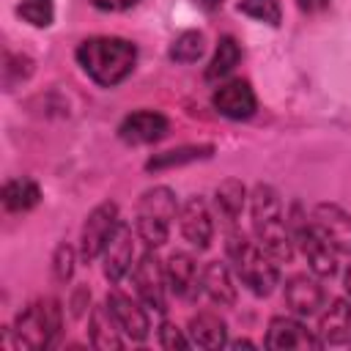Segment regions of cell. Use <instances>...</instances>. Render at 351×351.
<instances>
[{"label": "cell", "instance_id": "13", "mask_svg": "<svg viewBox=\"0 0 351 351\" xmlns=\"http://www.w3.org/2000/svg\"><path fill=\"white\" fill-rule=\"evenodd\" d=\"M167 132H170L167 115L159 110H148V107L123 115V121L118 123V137L126 145H151L167 137Z\"/></svg>", "mask_w": 351, "mask_h": 351}, {"label": "cell", "instance_id": "30", "mask_svg": "<svg viewBox=\"0 0 351 351\" xmlns=\"http://www.w3.org/2000/svg\"><path fill=\"white\" fill-rule=\"evenodd\" d=\"M33 74V60L27 55H14L5 52V66H3V80H5V90H11L16 82H25Z\"/></svg>", "mask_w": 351, "mask_h": 351}, {"label": "cell", "instance_id": "8", "mask_svg": "<svg viewBox=\"0 0 351 351\" xmlns=\"http://www.w3.org/2000/svg\"><path fill=\"white\" fill-rule=\"evenodd\" d=\"M118 225H121V211H118L115 200H104V203L93 206L80 230V258L85 263L99 261Z\"/></svg>", "mask_w": 351, "mask_h": 351}, {"label": "cell", "instance_id": "20", "mask_svg": "<svg viewBox=\"0 0 351 351\" xmlns=\"http://www.w3.org/2000/svg\"><path fill=\"white\" fill-rule=\"evenodd\" d=\"M186 337L197 348H222L228 346V324L214 310H200L186 324Z\"/></svg>", "mask_w": 351, "mask_h": 351}, {"label": "cell", "instance_id": "31", "mask_svg": "<svg viewBox=\"0 0 351 351\" xmlns=\"http://www.w3.org/2000/svg\"><path fill=\"white\" fill-rule=\"evenodd\" d=\"M184 332H186V329H178L173 321L162 318V324H159V329H156V343H159L162 348H189L192 343H189V337H186Z\"/></svg>", "mask_w": 351, "mask_h": 351}, {"label": "cell", "instance_id": "7", "mask_svg": "<svg viewBox=\"0 0 351 351\" xmlns=\"http://www.w3.org/2000/svg\"><path fill=\"white\" fill-rule=\"evenodd\" d=\"M132 288L134 296L154 313L165 315L167 310V274L162 261L156 258V250L145 247V252L137 258V263L132 266Z\"/></svg>", "mask_w": 351, "mask_h": 351}, {"label": "cell", "instance_id": "29", "mask_svg": "<svg viewBox=\"0 0 351 351\" xmlns=\"http://www.w3.org/2000/svg\"><path fill=\"white\" fill-rule=\"evenodd\" d=\"M74 266H77V250L71 244H58L52 252V277L55 282H69L74 277Z\"/></svg>", "mask_w": 351, "mask_h": 351}, {"label": "cell", "instance_id": "9", "mask_svg": "<svg viewBox=\"0 0 351 351\" xmlns=\"http://www.w3.org/2000/svg\"><path fill=\"white\" fill-rule=\"evenodd\" d=\"M211 107L228 121H250L258 110V96L247 80L230 77V80L217 82L211 93Z\"/></svg>", "mask_w": 351, "mask_h": 351}, {"label": "cell", "instance_id": "35", "mask_svg": "<svg viewBox=\"0 0 351 351\" xmlns=\"http://www.w3.org/2000/svg\"><path fill=\"white\" fill-rule=\"evenodd\" d=\"M197 3H200V8H206V11H217L225 0H197Z\"/></svg>", "mask_w": 351, "mask_h": 351}, {"label": "cell", "instance_id": "4", "mask_svg": "<svg viewBox=\"0 0 351 351\" xmlns=\"http://www.w3.org/2000/svg\"><path fill=\"white\" fill-rule=\"evenodd\" d=\"M178 200L176 192L165 184H156L151 189H145L137 200V211H134V233L140 236V241L151 250H159L167 244L170 239V228L173 219L178 217Z\"/></svg>", "mask_w": 351, "mask_h": 351}, {"label": "cell", "instance_id": "6", "mask_svg": "<svg viewBox=\"0 0 351 351\" xmlns=\"http://www.w3.org/2000/svg\"><path fill=\"white\" fill-rule=\"evenodd\" d=\"M288 228H291V236H293L296 250H299L302 258L307 261V269H310L315 277H321V280L335 277V274H337V252H335V247L318 233V228H315L313 219L302 211L299 203L291 206Z\"/></svg>", "mask_w": 351, "mask_h": 351}, {"label": "cell", "instance_id": "14", "mask_svg": "<svg viewBox=\"0 0 351 351\" xmlns=\"http://www.w3.org/2000/svg\"><path fill=\"white\" fill-rule=\"evenodd\" d=\"M132 261H134V233H132V225L121 219V225L115 228V233L110 236L101 252V271L107 282L118 285L126 274H132V266H134Z\"/></svg>", "mask_w": 351, "mask_h": 351}, {"label": "cell", "instance_id": "17", "mask_svg": "<svg viewBox=\"0 0 351 351\" xmlns=\"http://www.w3.org/2000/svg\"><path fill=\"white\" fill-rule=\"evenodd\" d=\"M200 293H206V299L219 307H233L239 299L233 269L222 261H208L200 269Z\"/></svg>", "mask_w": 351, "mask_h": 351}, {"label": "cell", "instance_id": "22", "mask_svg": "<svg viewBox=\"0 0 351 351\" xmlns=\"http://www.w3.org/2000/svg\"><path fill=\"white\" fill-rule=\"evenodd\" d=\"M88 337H90V346L93 348H101V351H118V348H123V332H121L118 321L112 318L107 302L90 307V315H88Z\"/></svg>", "mask_w": 351, "mask_h": 351}, {"label": "cell", "instance_id": "23", "mask_svg": "<svg viewBox=\"0 0 351 351\" xmlns=\"http://www.w3.org/2000/svg\"><path fill=\"white\" fill-rule=\"evenodd\" d=\"M214 156V145L211 143H192V145H178L162 154H154L145 159V170L148 173H162V170H173V167H184L192 162H203Z\"/></svg>", "mask_w": 351, "mask_h": 351}, {"label": "cell", "instance_id": "34", "mask_svg": "<svg viewBox=\"0 0 351 351\" xmlns=\"http://www.w3.org/2000/svg\"><path fill=\"white\" fill-rule=\"evenodd\" d=\"M329 3H332V0H296V5H299L302 11H307V14H318V11H324Z\"/></svg>", "mask_w": 351, "mask_h": 351}, {"label": "cell", "instance_id": "36", "mask_svg": "<svg viewBox=\"0 0 351 351\" xmlns=\"http://www.w3.org/2000/svg\"><path fill=\"white\" fill-rule=\"evenodd\" d=\"M343 288H346V293L351 296V263H348L346 271H343Z\"/></svg>", "mask_w": 351, "mask_h": 351}, {"label": "cell", "instance_id": "2", "mask_svg": "<svg viewBox=\"0 0 351 351\" xmlns=\"http://www.w3.org/2000/svg\"><path fill=\"white\" fill-rule=\"evenodd\" d=\"M250 219H252V236L255 241L280 263H291L293 261V236L288 228V217L282 211V200L280 192L266 184L258 181L250 189Z\"/></svg>", "mask_w": 351, "mask_h": 351}, {"label": "cell", "instance_id": "25", "mask_svg": "<svg viewBox=\"0 0 351 351\" xmlns=\"http://www.w3.org/2000/svg\"><path fill=\"white\" fill-rule=\"evenodd\" d=\"M41 203V186L33 178H8L3 184V206L8 214H25Z\"/></svg>", "mask_w": 351, "mask_h": 351}, {"label": "cell", "instance_id": "21", "mask_svg": "<svg viewBox=\"0 0 351 351\" xmlns=\"http://www.w3.org/2000/svg\"><path fill=\"white\" fill-rule=\"evenodd\" d=\"M250 195H247V186L241 184V178H225L217 184L214 189V208H217V217L225 222V228H239V217L247 206Z\"/></svg>", "mask_w": 351, "mask_h": 351}, {"label": "cell", "instance_id": "10", "mask_svg": "<svg viewBox=\"0 0 351 351\" xmlns=\"http://www.w3.org/2000/svg\"><path fill=\"white\" fill-rule=\"evenodd\" d=\"M263 346L271 351H307V348H321V337L315 329H307L299 318L293 315H271L266 326Z\"/></svg>", "mask_w": 351, "mask_h": 351}, {"label": "cell", "instance_id": "33", "mask_svg": "<svg viewBox=\"0 0 351 351\" xmlns=\"http://www.w3.org/2000/svg\"><path fill=\"white\" fill-rule=\"evenodd\" d=\"M88 302H90V291H88V288H77V291H74V296H71V302H69L71 315H77V318H80V315L85 313Z\"/></svg>", "mask_w": 351, "mask_h": 351}, {"label": "cell", "instance_id": "18", "mask_svg": "<svg viewBox=\"0 0 351 351\" xmlns=\"http://www.w3.org/2000/svg\"><path fill=\"white\" fill-rule=\"evenodd\" d=\"M165 274H167V288L170 293H176L178 299H195L200 291V269L197 261L178 250L165 261Z\"/></svg>", "mask_w": 351, "mask_h": 351}, {"label": "cell", "instance_id": "5", "mask_svg": "<svg viewBox=\"0 0 351 351\" xmlns=\"http://www.w3.org/2000/svg\"><path fill=\"white\" fill-rule=\"evenodd\" d=\"M60 326H63V307L55 296H47V299H36L25 310H19L11 332H14V340L19 348L44 351L55 343V337L60 335Z\"/></svg>", "mask_w": 351, "mask_h": 351}, {"label": "cell", "instance_id": "11", "mask_svg": "<svg viewBox=\"0 0 351 351\" xmlns=\"http://www.w3.org/2000/svg\"><path fill=\"white\" fill-rule=\"evenodd\" d=\"M178 230L184 236V241L189 247H195L197 252L208 250L214 241V217L208 203L200 195H192L189 200L181 203L178 208Z\"/></svg>", "mask_w": 351, "mask_h": 351}, {"label": "cell", "instance_id": "26", "mask_svg": "<svg viewBox=\"0 0 351 351\" xmlns=\"http://www.w3.org/2000/svg\"><path fill=\"white\" fill-rule=\"evenodd\" d=\"M203 52H206V36L200 30L189 27V30H181L173 38V44L167 49V58L173 63H197L203 58Z\"/></svg>", "mask_w": 351, "mask_h": 351}, {"label": "cell", "instance_id": "24", "mask_svg": "<svg viewBox=\"0 0 351 351\" xmlns=\"http://www.w3.org/2000/svg\"><path fill=\"white\" fill-rule=\"evenodd\" d=\"M241 63V44L233 38V36H219L217 41V49L203 71V80L206 82H222L233 74V69Z\"/></svg>", "mask_w": 351, "mask_h": 351}, {"label": "cell", "instance_id": "15", "mask_svg": "<svg viewBox=\"0 0 351 351\" xmlns=\"http://www.w3.org/2000/svg\"><path fill=\"white\" fill-rule=\"evenodd\" d=\"M282 299L293 315H315L321 307H326V291L321 285V277L310 274H291L282 285Z\"/></svg>", "mask_w": 351, "mask_h": 351}, {"label": "cell", "instance_id": "16", "mask_svg": "<svg viewBox=\"0 0 351 351\" xmlns=\"http://www.w3.org/2000/svg\"><path fill=\"white\" fill-rule=\"evenodd\" d=\"M310 219L337 255H351V214L346 208L337 203H315Z\"/></svg>", "mask_w": 351, "mask_h": 351}, {"label": "cell", "instance_id": "32", "mask_svg": "<svg viewBox=\"0 0 351 351\" xmlns=\"http://www.w3.org/2000/svg\"><path fill=\"white\" fill-rule=\"evenodd\" d=\"M93 8H99V11H107V14H121V11H129V8H134L140 0H88Z\"/></svg>", "mask_w": 351, "mask_h": 351}, {"label": "cell", "instance_id": "3", "mask_svg": "<svg viewBox=\"0 0 351 351\" xmlns=\"http://www.w3.org/2000/svg\"><path fill=\"white\" fill-rule=\"evenodd\" d=\"M225 255L236 277L255 293L269 296L280 285V261H274L258 241H252L244 230L230 228L225 236Z\"/></svg>", "mask_w": 351, "mask_h": 351}, {"label": "cell", "instance_id": "12", "mask_svg": "<svg viewBox=\"0 0 351 351\" xmlns=\"http://www.w3.org/2000/svg\"><path fill=\"white\" fill-rule=\"evenodd\" d=\"M104 302H107V307H110L112 318L118 321V326H121V332H123L126 340H132V343L148 340V335H151V318H148V307L140 299H132V296H126V293H121V291L112 288L104 296Z\"/></svg>", "mask_w": 351, "mask_h": 351}, {"label": "cell", "instance_id": "28", "mask_svg": "<svg viewBox=\"0 0 351 351\" xmlns=\"http://www.w3.org/2000/svg\"><path fill=\"white\" fill-rule=\"evenodd\" d=\"M14 14L30 27H49L55 22V0H19Z\"/></svg>", "mask_w": 351, "mask_h": 351}, {"label": "cell", "instance_id": "19", "mask_svg": "<svg viewBox=\"0 0 351 351\" xmlns=\"http://www.w3.org/2000/svg\"><path fill=\"white\" fill-rule=\"evenodd\" d=\"M318 337L324 346H351V302L332 299L318 318Z\"/></svg>", "mask_w": 351, "mask_h": 351}, {"label": "cell", "instance_id": "27", "mask_svg": "<svg viewBox=\"0 0 351 351\" xmlns=\"http://www.w3.org/2000/svg\"><path fill=\"white\" fill-rule=\"evenodd\" d=\"M236 11L241 16H250L252 22L269 25V27H280V22H282V3L280 0H239Z\"/></svg>", "mask_w": 351, "mask_h": 351}, {"label": "cell", "instance_id": "1", "mask_svg": "<svg viewBox=\"0 0 351 351\" xmlns=\"http://www.w3.org/2000/svg\"><path fill=\"white\" fill-rule=\"evenodd\" d=\"M74 60L99 88H118L137 66V47L121 36H90L77 44Z\"/></svg>", "mask_w": 351, "mask_h": 351}]
</instances>
